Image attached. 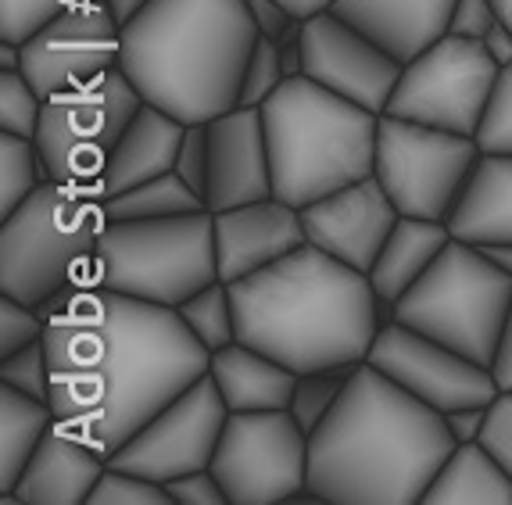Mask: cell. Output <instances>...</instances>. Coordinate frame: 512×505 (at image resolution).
<instances>
[{
    "label": "cell",
    "mask_w": 512,
    "mask_h": 505,
    "mask_svg": "<svg viewBox=\"0 0 512 505\" xmlns=\"http://www.w3.org/2000/svg\"><path fill=\"white\" fill-rule=\"evenodd\" d=\"M54 405L0 384V495H11L43 434L54 427Z\"/></svg>",
    "instance_id": "obj_27"
},
{
    "label": "cell",
    "mask_w": 512,
    "mask_h": 505,
    "mask_svg": "<svg viewBox=\"0 0 512 505\" xmlns=\"http://www.w3.org/2000/svg\"><path fill=\"white\" fill-rule=\"evenodd\" d=\"M119 58L122 26L104 0H69L22 43V72L43 97L108 76Z\"/></svg>",
    "instance_id": "obj_14"
},
{
    "label": "cell",
    "mask_w": 512,
    "mask_h": 505,
    "mask_svg": "<svg viewBox=\"0 0 512 505\" xmlns=\"http://www.w3.org/2000/svg\"><path fill=\"white\" fill-rule=\"evenodd\" d=\"M452 448L444 412L362 362L308 437V491L348 505L423 502Z\"/></svg>",
    "instance_id": "obj_2"
},
{
    "label": "cell",
    "mask_w": 512,
    "mask_h": 505,
    "mask_svg": "<svg viewBox=\"0 0 512 505\" xmlns=\"http://www.w3.org/2000/svg\"><path fill=\"white\" fill-rule=\"evenodd\" d=\"M398 215L402 212L394 208L380 180L366 176V180L348 183V187L301 208V226H305L308 244H316L319 251H326L344 266L369 273L380 248L391 237Z\"/></svg>",
    "instance_id": "obj_17"
},
{
    "label": "cell",
    "mask_w": 512,
    "mask_h": 505,
    "mask_svg": "<svg viewBox=\"0 0 512 505\" xmlns=\"http://www.w3.org/2000/svg\"><path fill=\"white\" fill-rule=\"evenodd\" d=\"M140 104L144 97L122 69H111L94 83L47 97L36 147L51 180L97 190L111 151L133 115L140 112Z\"/></svg>",
    "instance_id": "obj_10"
},
{
    "label": "cell",
    "mask_w": 512,
    "mask_h": 505,
    "mask_svg": "<svg viewBox=\"0 0 512 505\" xmlns=\"http://www.w3.org/2000/svg\"><path fill=\"white\" fill-rule=\"evenodd\" d=\"M165 491H169L172 505H230L226 488L219 484V477L212 473V466L169 480V484H165Z\"/></svg>",
    "instance_id": "obj_41"
},
{
    "label": "cell",
    "mask_w": 512,
    "mask_h": 505,
    "mask_svg": "<svg viewBox=\"0 0 512 505\" xmlns=\"http://www.w3.org/2000/svg\"><path fill=\"white\" fill-rule=\"evenodd\" d=\"M183 129L187 122H180L176 115L154 108V104H140V112L133 115V122L126 126V133L119 137L115 151L108 158V169H104L101 197H115L122 190L137 187L154 176H165L176 165V151H180Z\"/></svg>",
    "instance_id": "obj_22"
},
{
    "label": "cell",
    "mask_w": 512,
    "mask_h": 505,
    "mask_svg": "<svg viewBox=\"0 0 512 505\" xmlns=\"http://www.w3.org/2000/svg\"><path fill=\"white\" fill-rule=\"evenodd\" d=\"M90 280L129 298L180 309L194 291L219 280L212 212L201 208L165 219L108 223L97 240Z\"/></svg>",
    "instance_id": "obj_8"
},
{
    "label": "cell",
    "mask_w": 512,
    "mask_h": 505,
    "mask_svg": "<svg viewBox=\"0 0 512 505\" xmlns=\"http://www.w3.org/2000/svg\"><path fill=\"white\" fill-rule=\"evenodd\" d=\"M477 144L484 155H512V65L498 69V83L477 129Z\"/></svg>",
    "instance_id": "obj_36"
},
{
    "label": "cell",
    "mask_w": 512,
    "mask_h": 505,
    "mask_svg": "<svg viewBox=\"0 0 512 505\" xmlns=\"http://www.w3.org/2000/svg\"><path fill=\"white\" fill-rule=\"evenodd\" d=\"M237 341L273 355L294 373L362 366L380 334V298L369 273L344 266L316 244L230 283Z\"/></svg>",
    "instance_id": "obj_3"
},
{
    "label": "cell",
    "mask_w": 512,
    "mask_h": 505,
    "mask_svg": "<svg viewBox=\"0 0 512 505\" xmlns=\"http://www.w3.org/2000/svg\"><path fill=\"white\" fill-rule=\"evenodd\" d=\"M104 4H108V11L115 15V22H119V26H129L140 11L151 8L154 0H104Z\"/></svg>",
    "instance_id": "obj_48"
},
{
    "label": "cell",
    "mask_w": 512,
    "mask_h": 505,
    "mask_svg": "<svg viewBox=\"0 0 512 505\" xmlns=\"http://www.w3.org/2000/svg\"><path fill=\"white\" fill-rule=\"evenodd\" d=\"M491 373L498 380V391H512V305H509V319H505L502 341H498L495 362H491Z\"/></svg>",
    "instance_id": "obj_46"
},
{
    "label": "cell",
    "mask_w": 512,
    "mask_h": 505,
    "mask_svg": "<svg viewBox=\"0 0 512 505\" xmlns=\"http://www.w3.org/2000/svg\"><path fill=\"white\" fill-rule=\"evenodd\" d=\"M484 51L491 54V61H495L498 69H509L512 65V26L505 18H498L495 29L484 36Z\"/></svg>",
    "instance_id": "obj_47"
},
{
    "label": "cell",
    "mask_w": 512,
    "mask_h": 505,
    "mask_svg": "<svg viewBox=\"0 0 512 505\" xmlns=\"http://www.w3.org/2000/svg\"><path fill=\"white\" fill-rule=\"evenodd\" d=\"M258 36L244 0H154L122 26L119 69L154 108L212 122L237 108Z\"/></svg>",
    "instance_id": "obj_4"
},
{
    "label": "cell",
    "mask_w": 512,
    "mask_h": 505,
    "mask_svg": "<svg viewBox=\"0 0 512 505\" xmlns=\"http://www.w3.org/2000/svg\"><path fill=\"white\" fill-rule=\"evenodd\" d=\"M480 251H484V255L491 258V262H495L502 273L512 276V240H509V244H484Z\"/></svg>",
    "instance_id": "obj_51"
},
{
    "label": "cell",
    "mask_w": 512,
    "mask_h": 505,
    "mask_svg": "<svg viewBox=\"0 0 512 505\" xmlns=\"http://www.w3.org/2000/svg\"><path fill=\"white\" fill-rule=\"evenodd\" d=\"M244 8H248V15H251V22H255L258 33L273 36V40L294 22V15L283 8L280 0H244Z\"/></svg>",
    "instance_id": "obj_45"
},
{
    "label": "cell",
    "mask_w": 512,
    "mask_h": 505,
    "mask_svg": "<svg viewBox=\"0 0 512 505\" xmlns=\"http://www.w3.org/2000/svg\"><path fill=\"white\" fill-rule=\"evenodd\" d=\"M512 305V276L466 240H448L437 262L394 301V323L412 326L466 359L491 366Z\"/></svg>",
    "instance_id": "obj_7"
},
{
    "label": "cell",
    "mask_w": 512,
    "mask_h": 505,
    "mask_svg": "<svg viewBox=\"0 0 512 505\" xmlns=\"http://www.w3.org/2000/svg\"><path fill=\"white\" fill-rule=\"evenodd\" d=\"M287 83L280 51H276L273 36H258L255 51H251L248 65H244V79H240L237 108H262L269 97Z\"/></svg>",
    "instance_id": "obj_33"
},
{
    "label": "cell",
    "mask_w": 512,
    "mask_h": 505,
    "mask_svg": "<svg viewBox=\"0 0 512 505\" xmlns=\"http://www.w3.org/2000/svg\"><path fill=\"white\" fill-rule=\"evenodd\" d=\"M301 76L362 104L369 112L384 115L398 76H402V61H394L380 43L348 26L341 15L319 11L305 18V72Z\"/></svg>",
    "instance_id": "obj_16"
},
{
    "label": "cell",
    "mask_w": 512,
    "mask_h": 505,
    "mask_svg": "<svg viewBox=\"0 0 512 505\" xmlns=\"http://www.w3.org/2000/svg\"><path fill=\"white\" fill-rule=\"evenodd\" d=\"M276 51H280L287 79H294V76L305 72V18H294L291 26L276 36Z\"/></svg>",
    "instance_id": "obj_44"
},
{
    "label": "cell",
    "mask_w": 512,
    "mask_h": 505,
    "mask_svg": "<svg viewBox=\"0 0 512 505\" xmlns=\"http://www.w3.org/2000/svg\"><path fill=\"white\" fill-rule=\"evenodd\" d=\"M226 402H222L215 380L201 377L176 394L165 409H158L126 445L108 455V466L140 473L147 480L169 484L183 473L212 466V455L219 448L222 427H226Z\"/></svg>",
    "instance_id": "obj_13"
},
{
    "label": "cell",
    "mask_w": 512,
    "mask_h": 505,
    "mask_svg": "<svg viewBox=\"0 0 512 505\" xmlns=\"http://www.w3.org/2000/svg\"><path fill=\"white\" fill-rule=\"evenodd\" d=\"M43 330H47V323H43V312L36 305L0 294V359L43 341Z\"/></svg>",
    "instance_id": "obj_37"
},
{
    "label": "cell",
    "mask_w": 512,
    "mask_h": 505,
    "mask_svg": "<svg viewBox=\"0 0 512 505\" xmlns=\"http://www.w3.org/2000/svg\"><path fill=\"white\" fill-rule=\"evenodd\" d=\"M40 312L54 416L104 455L208 373V351L169 305L79 280Z\"/></svg>",
    "instance_id": "obj_1"
},
{
    "label": "cell",
    "mask_w": 512,
    "mask_h": 505,
    "mask_svg": "<svg viewBox=\"0 0 512 505\" xmlns=\"http://www.w3.org/2000/svg\"><path fill=\"white\" fill-rule=\"evenodd\" d=\"M212 473L233 505H269L308 495V434L287 409L230 412Z\"/></svg>",
    "instance_id": "obj_11"
},
{
    "label": "cell",
    "mask_w": 512,
    "mask_h": 505,
    "mask_svg": "<svg viewBox=\"0 0 512 505\" xmlns=\"http://www.w3.org/2000/svg\"><path fill=\"white\" fill-rule=\"evenodd\" d=\"M104 226L97 190L47 180L0 219V294L40 309L69 283L90 280Z\"/></svg>",
    "instance_id": "obj_6"
},
{
    "label": "cell",
    "mask_w": 512,
    "mask_h": 505,
    "mask_svg": "<svg viewBox=\"0 0 512 505\" xmlns=\"http://www.w3.org/2000/svg\"><path fill=\"white\" fill-rule=\"evenodd\" d=\"M423 505H512V473L480 441L455 445L430 480Z\"/></svg>",
    "instance_id": "obj_26"
},
{
    "label": "cell",
    "mask_w": 512,
    "mask_h": 505,
    "mask_svg": "<svg viewBox=\"0 0 512 505\" xmlns=\"http://www.w3.org/2000/svg\"><path fill=\"white\" fill-rule=\"evenodd\" d=\"M22 69V43L0 40V72H18Z\"/></svg>",
    "instance_id": "obj_50"
},
{
    "label": "cell",
    "mask_w": 512,
    "mask_h": 505,
    "mask_svg": "<svg viewBox=\"0 0 512 505\" xmlns=\"http://www.w3.org/2000/svg\"><path fill=\"white\" fill-rule=\"evenodd\" d=\"M273 190L305 208L333 190L373 176L380 115L333 94L308 76H294L262 104Z\"/></svg>",
    "instance_id": "obj_5"
},
{
    "label": "cell",
    "mask_w": 512,
    "mask_h": 505,
    "mask_svg": "<svg viewBox=\"0 0 512 505\" xmlns=\"http://www.w3.org/2000/svg\"><path fill=\"white\" fill-rule=\"evenodd\" d=\"M0 384L18 387V391L33 394L40 402H51V355H47V344L36 341L29 348L15 351V355H4L0 359Z\"/></svg>",
    "instance_id": "obj_35"
},
{
    "label": "cell",
    "mask_w": 512,
    "mask_h": 505,
    "mask_svg": "<svg viewBox=\"0 0 512 505\" xmlns=\"http://www.w3.org/2000/svg\"><path fill=\"white\" fill-rule=\"evenodd\" d=\"M480 155L477 137L380 115L373 176L402 215L448 223Z\"/></svg>",
    "instance_id": "obj_9"
},
{
    "label": "cell",
    "mask_w": 512,
    "mask_h": 505,
    "mask_svg": "<svg viewBox=\"0 0 512 505\" xmlns=\"http://www.w3.org/2000/svg\"><path fill=\"white\" fill-rule=\"evenodd\" d=\"M444 423H448V434L455 437V445H470L480 441L487 427V405H459V409L444 412Z\"/></svg>",
    "instance_id": "obj_43"
},
{
    "label": "cell",
    "mask_w": 512,
    "mask_h": 505,
    "mask_svg": "<svg viewBox=\"0 0 512 505\" xmlns=\"http://www.w3.org/2000/svg\"><path fill=\"white\" fill-rule=\"evenodd\" d=\"M480 445H487V452L512 473V391H498L495 402L487 405V427L480 434Z\"/></svg>",
    "instance_id": "obj_40"
},
{
    "label": "cell",
    "mask_w": 512,
    "mask_h": 505,
    "mask_svg": "<svg viewBox=\"0 0 512 505\" xmlns=\"http://www.w3.org/2000/svg\"><path fill=\"white\" fill-rule=\"evenodd\" d=\"M448 230L466 244H509L512 240V155H480L470 183L462 187Z\"/></svg>",
    "instance_id": "obj_24"
},
{
    "label": "cell",
    "mask_w": 512,
    "mask_h": 505,
    "mask_svg": "<svg viewBox=\"0 0 512 505\" xmlns=\"http://www.w3.org/2000/svg\"><path fill=\"white\" fill-rule=\"evenodd\" d=\"M176 312H180L187 330L201 341V348H205L208 355L237 341V305H233L230 283H222V280L205 283V287L190 294Z\"/></svg>",
    "instance_id": "obj_29"
},
{
    "label": "cell",
    "mask_w": 512,
    "mask_h": 505,
    "mask_svg": "<svg viewBox=\"0 0 512 505\" xmlns=\"http://www.w3.org/2000/svg\"><path fill=\"white\" fill-rule=\"evenodd\" d=\"M265 197H276V190L262 108H233L208 122L205 208L226 212Z\"/></svg>",
    "instance_id": "obj_18"
},
{
    "label": "cell",
    "mask_w": 512,
    "mask_h": 505,
    "mask_svg": "<svg viewBox=\"0 0 512 505\" xmlns=\"http://www.w3.org/2000/svg\"><path fill=\"white\" fill-rule=\"evenodd\" d=\"M366 362L437 412L459 405H491L498 394L491 366H480L462 351L402 323L380 326Z\"/></svg>",
    "instance_id": "obj_15"
},
{
    "label": "cell",
    "mask_w": 512,
    "mask_h": 505,
    "mask_svg": "<svg viewBox=\"0 0 512 505\" xmlns=\"http://www.w3.org/2000/svg\"><path fill=\"white\" fill-rule=\"evenodd\" d=\"M172 172H176V176H180V180L187 183L194 194H201V201H205V187H208V122H187Z\"/></svg>",
    "instance_id": "obj_39"
},
{
    "label": "cell",
    "mask_w": 512,
    "mask_h": 505,
    "mask_svg": "<svg viewBox=\"0 0 512 505\" xmlns=\"http://www.w3.org/2000/svg\"><path fill=\"white\" fill-rule=\"evenodd\" d=\"M452 240L448 223L437 219H416V215H398L391 237L376 255L373 269H369V283L380 301H398L419 276L427 273L437 262L444 248Z\"/></svg>",
    "instance_id": "obj_25"
},
{
    "label": "cell",
    "mask_w": 512,
    "mask_h": 505,
    "mask_svg": "<svg viewBox=\"0 0 512 505\" xmlns=\"http://www.w3.org/2000/svg\"><path fill=\"white\" fill-rule=\"evenodd\" d=\"M47 180L51 172L43 165L36 140L0 133V219L15 212L22 201H29Z\"/></svg>",
    "instance_id": "obj_30"
},
{
    "label": "cell",
    "mask_w": 512,
    "mask_h": 505,
    "mask_svg": "<svg viewBox=\"0 0 512 505\" xmlns=\"http://www.w3.org/2000/svg\"><path fill=\"white\" fill-rule=\"evenodd\" d=\"M43 101L47 97L29 83V76L22 69L0 72V133L36 140L43 119Z\"/></svg>",
    "instance_id": "obj_32"
},
{
    "label": "cell",
    "mask_w": 512,
    "mask_h": 505,
    "mask_svg": "<svg viewBox=\"0 0 512 505\" xmlns=\"http://www.w3.org/2000/svg\"><path fill=\"white\" fill-rule=\"evenodd\" d=\"M104 470L108 455L54 420L4 505H86Z\"/></svg>",
    "instance_id": "obj_20"
},
{
    "label": "cell",
    "mask_w": 512,
    "mask_h": 505,
    "mask_svg": "<svg viewBox=\"0 0 512 505\" xmlns=\"http://www.w3.org/2000/svg\"><path fill=\"white\" fill-rule=\"evenodd\" d=\"M495 83L498 65L484 51V43L441 36L409 65H402L384 115L477 137Z\"/></svg>",
    "instance_id": "obj_12"
},
{
    "label": "cell",
    "mask_w": 512,
    "mask_h": 505,
    "mask_svg": "<svg viewBox=\"0 0 512 505\" xmlns=\"http://www.w3.org/2000/svg\"><path fill=\"white\" fill-rule=\"evenodd\" d=\"M498 18H502V11L495 0H455L452 18H448V36L484 43V36L495 29Z\"/></svg>",
    "instance_id": "obj_42"
},
{
    "label": "cell",
    "mask_w": 512,
    "mask_h": 505,
    "mask_svg": "<svg viewBox=\"0 0 512 505\" xmlns=\"http://www.w3.org/2000/svg\"><path fill=\"white\" fill-rule=\"evenodd\" d=\"M498 4V11H502V18L512 26V0H495Z\"/></svg>",
    "instance_id": "obj_52"
},
{
    "label": "cell",
    "mask_w": 512,
    "mask_h": 505,
    "mask_svg": "<svg viewBox=\"0 0 512 505\" xmlns=\"http://www.w3.org/2000/svg\"><path fill=\"white\" fill-rule=\"evenodd\" d=\"M86 505H172V498L165 491V484H158V480L108 466L104 477L97 480V488L90 491V502Z\"/></svg>",
    "instance_id": "obj_34"
},
{
    "label": "cell",
    "mask_w": 512,
    "mask_h": 505,
    "mask_svg": "<svg viewBox=\"0 0 512 505\" xmlns=\"http://www.w3.org/2000/svg\"><path fill=\"white\" fill-rule=\"evenodd\" d=\"M215 230V269L222 283H237L258 269L273 266L305 244L301 208L280 197H265L251 205L212 212Z\"/></svg>",
    "instance_id": "obj_19"
},
{
    "label": "cell",
    "mask_w": 512,
    "mask_h": 505,
    "mask_svg": "<svg viewBox=\"0 0 512 505\" xmlns=\"http://www.w3.org/2000/svg\"><path fill=\"white\" fill-rule=\"evenodd\" d=\"M208 377L219 387L230 412H265L291 405L298 373L276 362L273 355L233 341L208 355Z\"/></svg>",
    "instance_id": "obj_23"
},
{
    "label": "cell",
    "mask_w": 512,
    "mask_h": 505,
    "mask_svg": "<svg viewBox=\"0 0 512 505\" xmlns=\"http://www.w3.org/2000/svg\"><path fill=\"white\" fill-rule=\"evenodd\" d=\"M455 0H337L333 15L380 43L394 61L409 65L430 43L448 36Z\"/></svg>",
    "instance_id": "obj_21"
},
{
    "label": "cell",
    "mask_w": 512,
    "mask_h": 505,
    "mask_svg": "<svg viewBox=\"0 0 512 505\" xmlns=\"http://www.w3.org/2000/svg\"><path fill=\"white\" fill-rule=\"evenodd\" d=\"M280 4L291 11L294 18H312V15H319V11H330L337 0H280Z\"/></svg>",
    "instance_id": "obj_49"
},
{
    "label": "cell",
    "mask_w": 512,
    "mask_h": 505,
    "mask_svg": "<svg viewBox=\"0 0 512 505\" xmlns=\"http://www.w3.org/2000/svg\"><path fill=\"white\" fill-rule=\"evenodd\" d=\"M351 373H355V366H333V369L298 373V384H294L287 412L298 420V427L305 430L308 437L316 434L319 423L330 416V409L337 405V398L344 394V387H348Z\"/></svg>",
    "instance_id": "obj_31"
},
{
    "label": "cell",
    "mask_w": 512,
    "mask_h": 505,
    "mask_svg": "<svg viewBox=\"0 0 512 505\" xmlns=\"http://www.w3.org/2000/svg\"><path fill=\"white\" fill-rule=\"evenodd\" d=\"M201 208H205L201 194H194V190H190L176 172H165V176L144 180V183L122 190V194H115V197H104L108 223H129V219H165V215H187V212H201Z\"/></svg>",
    "instance_id": "obj_28"
},
{
    "label": "cell",
    "mask_w": 512,
    "mask_h": 505,
    "mask_svg": "<svg viewBox=\"0 0 512 505\" xmlns=\"http://www.w3.org/2000/svg\"><path fill=\"white\" fill-rule=\"evenodd\" d=\"M69 0H0V40L26 43Z\"/></svg>",
    "instance_id": "obj_38"
}]
</instances>
